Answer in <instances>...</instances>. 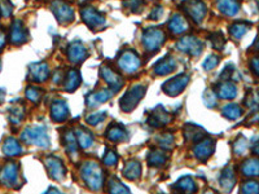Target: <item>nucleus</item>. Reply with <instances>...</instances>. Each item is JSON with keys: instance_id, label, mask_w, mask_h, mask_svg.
Masks as SVG:
<instances>
[{"instance_id": "1", "label": "nucleus", "mask_w": 259, "mask_h": 194, "mask_svg": "<svg viewBox=\"0 0 259 194\" xmlns=\"http://www.w3.org/2000/svg\"><path fill=\"white\" fill-rule=\"evenodd\" d=\"M81 176L91 191H100L104 183V172L96 162H84L81 167Z\"/></svg>"}, {"instance_id": "2", "label": "nucleus", "mask_w": 259, "mask_h": 194, "mask_svg": "<svg viewBox=\"0 0 259 194\" xmlns=\"http://www.w3.org/2000/svg\"><path fill=\"white\" fill-rule=\"evenodd\" d=\"M21 139H22V141H25L26 144L35 145V146L43 147V149L48 147L51 144L50 136H48V132L44 126L27 127L26 130L22 132V135H21Z\"/></svg>"}, {"instance_id": "3", "label": "nucleus", "mask_w": 259, "mask_h": 194, "mask_svg": "<svg viewBox=\"0 0 259 194\" xmlns=\"http://www.w3.org/2000/svg\"><path fill=\"white\" fill-rule=\"evenodd\" d=\"M166 41L165 31L159 27H149L143 34V44L149 53H155Z\"/></svg>"}, {"instance_id": "4", "label": "nucleus", "mask_w": 259, "mask_h": 194, "mask_svg": "<svg viewBox=\"0 0 259 194\" xmlns=\"http://www.w3.org/2000/svg\"><path fill=\"white\" fill-rule=\"evenodd\" d=\"M145 92H147V87L143 84H136L134 87H131L130 90L126 92L121 98V109L126 113H130L138 106L139 102L142 101V98L144 97Z\"/></svg>"}, {"instance_id": "5", "label": "nucleus", "mask_w": 259, "mask_h": 194, "mask_svg": "<svg viewBox=\"0 0 259 194\" xmlns=\"http://www.w3.org/2000/svg\"><path fill=\"white\" fill-rule=\"evenodd\" d=\"M118 66L126 74H134L139 71V69L142 66V61L134 50L126 49L122 52L119 58H118Z\"/></svg>"}, {"instance_id": "6", "label": "nucleus", "mask_w": 259, "mask_h": 194, "mask_svg": "<svg viewBox=\"0 0 259 194\" xmlns=\"http://www.w3.org/2000/svg\"><path fill=\"white\" fill-rule=\"evenodd\" d=\"M20 167L14 162H9L0 171V183L8 188H18L20 185Z\"/></svg>"}, {"instance_id": "7", "label": "nucleus", "mask_w": 259, "mask_h": 194, "mask_svg": "<svg viewBox=\"0 0 259 194\" xmlns=\"http://www.w3.org/2000/svg\"><path fill=\"white\" fill-rule=\"evenodd\" d=\"M176 48L183 53H187L189 56L197 57L202 53L204 49V43L196 37L188 35V37H183L180 41L176 43Z\"/></svg>"}, {"instance_id": "8", "label": "nucleus", "mask_w": 259, "mask_h": 194, "mask_svg": "<svg viewBox=\"0 0 259 194\" xmlns=\"http://www.w3.org/2000/svg\"><path fill=\"white\" fill-rule=\"evenodd\" d=\"M51 10L60 24H70L71 21H74V10L64 0H54L51 5Z\"/></svg>"}, {"instance_id": "9", "label": "nucleus", "mask_w": 259, "mask_h": 194, "mask_svg": "<svg viewBox=\"0 0 259 194\" xmlns=\"http://www.w3.org/2000/svg\"><path fill=\"white\" fill-rule=\"evenodd\" d=\"M81 16L84 24L91 27V29H101L106 24L104 14L100 13L98 9H95L92 7H84L81 10Z\"/></svg>"}, {"instance_id": "10", "label": "nucleus", "mask_w": 259, "mask_h": 194, "mask_svg": "<svg viewBox=\"0 0 259 194\" xmlns=\"http://www.w3.org/2000/svg\"><path fill=\"white\" fill-rule=\"evenodd\" d=\"M183 3H184L185 13L188 14L196 24H200L205 18L206 7L201 0H184Z\"/></svg>"}, {"instance_id": "11", "label": "nucleus", "mask_w": 259, "mask_h": 194, "mask_svg": "<svg viewBox=\"0 0 259 194\" xmlns=\"http://www.w3.org/2000/svg\"><path fill=\"white\" fill-rule=\"evenodd\" d=\"M199 141L200 143H197V145L193 147V154L199 161L205 162L211 157L214 150H215V141L207 138Z\"/></svg>"}, {"instance_id": "12", "label": "nucleus", "mask_w": 259, "mask_h": 194, "mask_svg": "<svg viewBox=\"0 0 259 194\" xmlns=\"http://www.w3.org/2000/svg\"><path fill=\"white\" fill-rule=\"evenodd\" d=\"M189 82V75L187 74H179L178 77L172 78L170 81L166 82L163 84V91L168 96H178L179 94H182L185 86Z\"/></svg>"}, {"instance_id": "13", "label": "nucleus", "mask_w": 259, "mask_h": 194, "mask_svg": "<svg viewBox=\"0 0 259 194\" xmlns=\"http://www.w3.org/2000/svg\"><path fill=\"white\" fill-rule=\"evenodd\" d=\"M46 168H47L48 174L53 180H62L66 175V168H65L64 163L61 162V159L56 157H47L46 161Z\"/></svg>"}, {"instance_id": "14", "label": "nucleus", "mask_w": 259, "mask_h": 194, "mask_svg": "<svg viewBox=\"0 0 259 194\" xmlns=\"http://www.w3.org/2000/svg\"><path fill=\"white\" fill-rule=\"evenodd\" d=\"M100 73H101V77L104 78V81L106 82L109 87H110L111 92H118V91L123 87L125 82H123L121 75H119L118 73H115L111 67L103 66L101 67Z\"/></svg>"}, {"instance_id": "15", "label": "nucleus", "mask_w": 259, "mask_h": 194, "mask_svg": "<svg viewBox=\"0 0 259 194\" xmlns=\"http://www.w3.org/2000/svg\"><path fill=\"white\" fill-rule=\"evenodd\" d=\"M67 57H69V60L73 64H81L88 57L87 48L84 47L82 42H73L67 48Z\"/></svg>"}, {"instance_id": "16", "label": "nucleus", "mask_w": 259, "mask_h": 194, "mask_svg": "<svg viewBox=\"0 0 259 194\" xmlns=\"http://www.w3.org/2000/svg\"><path fill=\"white\" fill-rule=\"evenodd\" d=\"M170 121H171V115L166 110H163V107L162 106L157 107V109H155L153 111H151L148 118H147V123H148L149 126H152V127L155 128L163 127V126H166Z\"/></svg>"}, {"instance_id": "17", "label": "nucleus", "mask_w": 259, "mask_h": 194, "mask_svg": "<svg viewBox=\"0 0 259 194\" xmlns=\"http://www.w3.org/2000/svg\"><path fill=\"white\" fill-rule=\"evenodd\" d=\"M29 39V33L26 27L20 20H16L10 29V42L13 44H24Z\"/></svg>"}, {"instance_id": "18", "label": "nucleus", "mask_w": 259, "mask_h": 194, "mask_svg": "<svg viewBox=\"0 0 259 194\" xmlns=\"http://www.w3.org/2000/svg\"><path fill=\"white\" fill-rule=\"evenodd\" d=\"M111 95H113V92L109 90H101L98 91V92H91V94L86 97V105L90 109H95L99 105L106 102L111 97Z\"/></svg>"}, {"instance_id": "19", "label": "nucleus", "mask_w": 259, "mask_h": 194, "mask_svg": "<svg viewBox=\"0 0 259 194\" xmlns=\"http://www.w3.org/2000/svg\"><path fill=\"white\" fill-rule=\"evenodd\" d=\"M176 66H178V62L174 57L167 56L163 57L162 60H159L157 64L155 65V75H168L170 73L175 70Z\"/></svg>"}, {"instance_id": "20", "label": "nucleus", "mask_w": 259, "mask_h": 194, "mask_svg": "<svg viewBox=\"0 0 259 194\" xmlns=\"http://www.w3.org/2000/svg\"><path fill=\"white\" fill-rule=\"evenodd\" d=\"M105 136L110 141H115V143H122V141L128 140L127 130H126L125 126H122L121 123L110 124V127L108 128Z\"/></svg>"}, {"instance_id": "21", "label": "nucleus", "mask_w": 259, "mask_h": 194, "mask_svg": "<svg viewBox=\"0 0 259 194\" xmlns=\"http://www.w3.org/2000/svg\"><path fill=\"white\" fill-rule=\"evenodd\" d=\"M215 95L224 100H232L237 95V87L232 82L223 81L215 87Z\"/></svg>"}, {"instance_id": "22", "label": "nucleus", "mask_w": 259, "mask_h": 194, "mask_svg": "<svg viewBox=\"0 0 259 194\" xmlns=\"http://www.w3.org/2000/svg\"><path fill=\"white\" fill-rule=\"evenodd\" d=\"M69 117V107L66 102L62 100L54 101L52 106H51V118L54 122H64Z\"/></svg>"}, {"instance_id": "23", "label": "nucleus", "mask_w": 259, "mask_h": 194, "mask_svg": "<svg viewBox=\"0 0 259 194\" xmlns=\"http://www.w3.org/2000/svg\"><path fill=\"white\" fill-rule=\"evenodd\" d=\"M50 75V67L46 62H37L30 66V77L34 82H44Z\"/></svg>"}, {"instance_id": "24", "label": "nucleus", "mask_w": 259, "mask_h": 194, "mask_svg": "<svg viewBox=\"0 0 259 194\" xmlns=\"http://www.w3.org/2000/svg\"><path fill=\"white\" fill-rule=\"evenodd\" d=\"M218 9L222 12L224 16H236L240 9L239 0H216Z\"/></svg>"}, {"instance_id": "25", "label": "nucleus", "mask_w": 259, "mask_h": 194, "mask_svg": "<svg viewBox=\"0 0 259 194\" xmlns=\"http://www.w3.org/2000/svg\"><path fill=\"white\" fill-rule=\"evenodd\" d=\"M188 21L185 20L182 14H174L172 18L168 22V29L174 34H183L188 30Z\"/></svg>"}, {"instance_id": "26", "label": "nucleus", "mask_w": 259, "mask_h": 194, "mask_svg": "<svg viewBox=\"0 0 259 194\" xmlns=\"http://www.w3.org/2000/svg\"><path fill=\"white\" fill-rule=\"evenodd\" d=\"M62 140H64V146L66 153L69 154L70 157H75L78 150V143L77 139H75V135L73 134V131H65L64 135H62Z\"/></svg>"}, {"instance_id": "27", "label": "nucleus", "mask_w": 259, "mask_h": 194, "mask_svg": "<svg viewBox=\"0 0 259 194\" xmlns=\"http://www.w3.org/2000/svg\"><path fill=\"white\" fill-rule=\"evenodd\" d=\"M142 175V164L138 161H128L123 167V176L127 180H138Z\"/></svg>"}, {"instance_id": "28", "label": "nucleus", "mask_w": 259, "mask_h": 194, "mask_svg": "<svg viewBox=\"0 0 259 194\" xmlns=\"http://www.w3.org/2000/svg\"><path fill=\"white\" fill-rule=\"evenodd\" d=\"M3 151L5 155L9 157H17L22 153V147H21L20 143L16 140L14 138H8L7 140L4 141L3 144Z\"/></svg>"}, {"instance_id": "29", "label": "nucleus", "mask_w": 259, "mask_h": 194, "mask_svg": "<svg viewBox=\"0 0 259 194\" xmlns=\"http://www.w3.org/2000/svg\"><path fill=\"white\" fill-rule=\"evenodd\" d=\"M241 174L245 175V176H249V178H256L259 175V164L258 161L256 158L254 159H248V161L244 162L240 167Z\"/></svg>"}, {"instance_id": "30", "label": "nucleus", "mask_w": 259, "mask_h": 194, "mask_svg": "<svg viewBox=\"0 0 259 194\" xmlns=\"http://www.w3.org/2000/svg\"><path fill=\"white\" fill-rule=\"evenodd\" d=\"M174 189L183 192V193H193V192L197 191V185H196V183L191 176H184L174 185Z\"/></svg>"}, {"instance_id": "31", "label": "nucleus", "mask_w": 259, "mask_h": 194, "mask_svg": "<svg viewBox=\"0 0 259 194\" xmlns=\"http://www.w3.org/2000/svg\"><path fill=\"white\" fill-rule=\"evenodd\" d=\"M235 183L236 179L232 167H227L222 172V176H220V185H222L223 189L226 192H231L233 189V187H235Z\"/></svg>"}, {"instance_id": "32", "label": "nucleus", "mask_w": 259, "mask_h": 194, "mask_svg": "<svg viewBox=\"0 0 259 194\" xmlns=\"http://www.w3.org/2000/svg\"><path fill=\"white\" fill-rule=\"evenodd\" d=\"M75 139H77V143L82 149H88L94 143V138H92L91 132L87 130H83V128H78L77 134H75Z\"/></svg>"}, {"instance_id": "33", "label": "nucleus", "mask_w": 259, "mask_h": 194, "mask_svg": "<svg viewBox=\"0 0 259 194\" xmlns=\"http://www.w3.org/2000/svg\"><path fill=\"white\" fill-rule=\"evenodd\" d=\"M167 161V154L163 150L151 151L148 155V164L152 167H161Z\"/></svg>"}, {"instance_id": "34", "label": "nucleus", "mask_w": 259, "mask_h": 194, "mask_svg": "<svg viewBox=\"0 0 259 194\" xmlns=\"http://www.w3.org/2000/svg\"><path fill=\"white\" fill-rule=\"evenodd\" d=\"M81 84V74L78 70H70L67 73L66 81H65V90L69 92L77 90Z\"/></svg>"}, {"instance_id": "35", "label": "nucleus", "mask_w": 259, "mask_h": 194, "mask_svg": "<svg viewBox=\"0 0 259 194\" xmlns=\"http://www.w3.org/2000/svg\"><path fill=\"white\" fill-rule=\"evenodd\" d=\"M206 134L205 131L202 128L197 127L195 124H188L185 126V138L188 140H193V141H199L201 140L202 138H205Z\"/></svg>"}, {"instance_id": "36", "label": "nucleus", "mask_w": 259, "mask_h": 194, "mask_svg": "<svg viewBox=\"0 0 259 194\" xmlns=\"http://www.w3.org/2000/svg\"><path fill=\"white\" fill-rule=\"evenodd\" d=\"M25 117L24 106L20 104H14L9 109V121L13 124H20Z\"/></svg>"}, {"instance_id": "37", "label": "nucleus", "mask_w": 259, "mask_h": 194, "mask_svg": "<svg viewBox=\"0 0 259 194\" xmlns=\"http://www.w3.org/2000/svg\"><path fill=\"white\" fill-rule=\"evenodd\" d=\"M223 115H224L227 119L236 121V119H239V118L243 115V110H241V107H240L239 105L229 104L223 107Z\"/></svg>"}, {"instance_id": "38", "label": "nucleus", "mask_w": 259, "mask_h": 194, "mask_svg": "<svg viewBox=\"0 0 259 194\" xmlns=\"http://www.w3.org/2000/svg\"><path fill=\"white\" fill-rule=\"evenodd\" d=\"M249 27L250 24H248V22H236L229 27V34L235 39H240V38L245 35L246 31L249 30Z\"/></svg>"}, {"instance_id": "39", "label": "nucleus", "mask_w": 259, "mask_h": 194, "mask_svg": "<svg viewBox=\"0 0 259 194\" xmlns=\"http://www.w3.org/2000/svg\"><path fill=\"white\" fill-rule=\"evenodd\" d=\"M246 151H248V140H246L244 136H240V138H237V140L233 143V153H235L236 155L241 157V155L246 154Z\"/></svg>"}, {"instance_id": "40", "label": "nucleus", "mask_w": 259, "mask_h": 194, "mask_svg": "<svg viewBox=\"0 0 259 194\" xmlns=\"http://www.w3.org/2000/svg\"><path fill=\"white\" fill-rule=\"evenodd\" d=\"M158 144L161 145L165 150H170L174 146V135L172 134H162L157 138Z\"/></svg>"}, {"instance_id": "41", "label": "nucleus", "mask_w": 259, "mask_h": 194, "mask_svg": "<svg viewBox=\"0 0 259 194\" xmlns=\"http://www.w3.org/2000/svg\"><path fill=\"white\" fill-rule=\"evenodd\" d=\"M204 104L207 107H210V109L216 106V104H218V96H216L214 91L207 90L204 92Z\"/></svg>"}, {"instance_id": "42", "label": "nucleus", "mask_w": 259, "mask_h": 194, "mask_svg": "<svg viewBox=\"0 0 259 194\" xmlns=\"http://www.w3.org/2000/svg\"><path fill=\"white\" fill-rule=\"evenodd\" d=\"M109 192L110 193H130V189L117 179H111L109 183Z\"/></svg>"}, {"instance_id": "43", "label": "nucleus", "mask_w": 259, "mask_h": 194, "mask_svg": "<svg viewBox=\"0 0 259 194\" xmlns=\"http://www.w3.org/2000/svg\"><path fill=\"white\" fill-rule=\"evenodd\" d=\"M42 90L38 87H29L26 90V97L27 100H30L34 104H38L42 98Z\"/></svg>"}, {"instance_id": "44", "label": "nucleus", "mask_w": 259, "mask_h": 194, "mask_svg": "<svg viewBox=\"0 0 259 194\" xmlns=\"http://www.w3.org/2000/svg\"><path fill=\"white\" fill-rule=\"evenodd\" d=\"M126 8L131 10L132 13H140L144 8V3H143V0H126L125 1Z\"/></svg>"}, {"instance_id": "45", "label": "nucleus", "mask_w": 259, "mask_h": 194, "mask_svg": "<svg viewBox=\"0 0 259 194\" xmlns=\"http://www.w3.org/2000/svg\"><path fill=\"white\" fill-rule=\"evenodd\" d=\"M210 41H211L212 43V47L219 50H222L223 47H224V44H226V39H224V37L222 35V33L212 34L211 37H210Z\"/></svg>"}, {"instance_id": "46", "label": "nucleus", "mask_w": 259, "mask_h": 194, "mask_svg": "<svg viewBox=\"0 0 259 194\" xmlns=\"http://www.w3.org/2000/svg\"><path fill=\"white\" fill-rule=\"evenodd\" d=\"M103 162H104V164H106V166H115L118 162L117 153H115L114 150L108 149L104 157H103Z\"/></svg>"}, {"instance_id": "47", "label": "nucleus", "mask_w": 259, "mask_h": 194, "mask_svg": "<svg viewBox=\"0 0 259 194\" xmlns=\"http://www.w3.org/2000/svg\"><path fill=\"white\" fill-rule=\"evenodd\" d=\"M258 183H257L256 180H250V181H246V183H244L243 188H241V192L243 193H253L256 194L258 193Z\"/></svg>"}, {"instance_id": "48", "label": "nucleus", "mask_w": 259, "mask_h": 194, "mask_svg": "<svg viewBox=\"0 0 259 194\" xmlns=\"http://www.w3.org/2000/svg\"><path fill=\"white\" fill-rule=\"evenodd\" d=\"M218 64H219V57L215 56V54H211L209 58H206V60L204 61L202 66H204L205 70H212V69H215V67L218 66Z\"/></svg>"}, {"instance_id": "49", "label": "nucleus", "mask_w": 259, "mask_h": 194, "mask_svg": "<svg viewBox=\"0 0 259 194\" xmlns=\"http://www.w3.org/2000/svg\"><path fill=\"white\" fill-rule=\"evenodd\" d=\"M105 117H106V113H94L92 115H90V117H87V123L91 124V126H96V124H99L100 122H103L105 119Z\"/></svg>"}, {"instance_id": "50", "label": "nucleus", "mask_w": 259, "mask_h": 194, "mask_svg": "<svg viewBox=\"0 0 259 194\" xmlns=\"http://www.w3.org/2000/svg\"><path fill=\"white\" fill-rule=\"evenodd\" d=\"M12 4L9 0H0V12L4 17H9L12 14Z\"/></svg>"}, {"instance_id": "51", "label": "nucleus", "mask_w": 259, "mask_h": 194, "mask_svg": "<svg viewBox=\"0 0 259 194\" xmlns=\"http://www.w3.org/2000/svg\"><path fill=\"white\" fill-rule=\"evenodd\" d=\"M162 14H163V8L162 7H155V9L152 10V13L149 14V18L151 20H158V18H161Z\"/></svg>"}, {"instance_id": "52", "label": "nucleus", "mask_w": 259, "mask_h": 194, "mask_svg": "<svg viewBox=\"0 0 259 194\" xmlns=\"http://www.w3.org/2000/svg\"><path fill=\"white\" fill-rule=\"evenodd\" d=\"M250 66L253 67L252 70L254 71V74H256V75H258V67H259L258 57H253V60L250 61Z\"/></svg>"}, {"instance_id": "53", "label": "nucleus", "mask_w": 259, "mask_h": 194, "mask_svg": "<svg viewBox=\"0 0 259 194\" xmlns=\"http://www.w3.org/2000/svg\"><path fill=\"white\" fill-rule=\"evenodd\" d=\"M5 42H7V35L4 33V30L0 29V49H3L4 46H5Z\"/></svg>"}, {"instance_id": "54", "label": "nucleus", "mask_w": 259, "mask_h": 194, "mask_svg": "<svg viewBox=\"0 0 259 194\" xmlns=\"http://www.w3.org/2000/svg\"><path fill=\"white\" fill-rule=\"evenodd\" d=\"M61 79H62V73H61L60 70L56 71V73H54V79H53V82H54V83H60Z\"/></svg>"}, {"instance_id": "55", "label": "nucleus", "mask_w": 259, "mask_h": 194, "mask_svg": "<svg viewBox=\"0 0 259 194\" xmlns=\"http://www.w3.org/2000/svg\"><path fill=\"white\" fill-rule=\"evenodd\" d=\"M252 144H253V151H254V154H258V146H257V136H254V138H253Z\"/></svg>"}, {"instance_id": "56", "label": "nucleus", "mask_w": 259, "mask_h": 194, "mask_svg": "<svg viewBox=\"0 0 259 194\" xmlns=\"http://www.w3.org/2000/svg\"><path fill=\"white\" fill-rule=\"evenodd\" d=\"M48 192H56V193H60V191L58 189H56V188H50L46 193H48Z\"/></svg>"}, {"instance_id": "57", "label": "nucleus", "mask_w": 259, "mask_h": 194, "mask_svg": "<svg viewBox=\"0 0 259 194\" xmlns=\"http://www.w3.org/2000/svg\"><path fill=\"white\" fill-rule=\"evenodd\" d=\"M176 3H183V1H184V0H175Z\"/></svg>"}, {"instance_id": "58", "label": "nucleus", "mask_w": 259, "mask_h": 194, "mask_svg": "<svg viewBox=\"0 0 259 194\" xmlns=\"http://www.w3.org/2000/svg\"><path fill=\"white\" fill-rule=\"evenodd\" d=\"M81 3H86V1H88V0H79Z\"/></svg>"}, {"instance_id": "59", "label": "nucleus", "mask_w": 259, "mask_h": 194, "mask_svg": "<svg viewBox=\"0 0 259 194\" xmlns=\"http://www.w3.org/2000/svg\"><path fill=\"white\" fill-rule=\"evenodd\" d=\"M0 69H1V64H0Z\"/></svg>"}]
</instances>
